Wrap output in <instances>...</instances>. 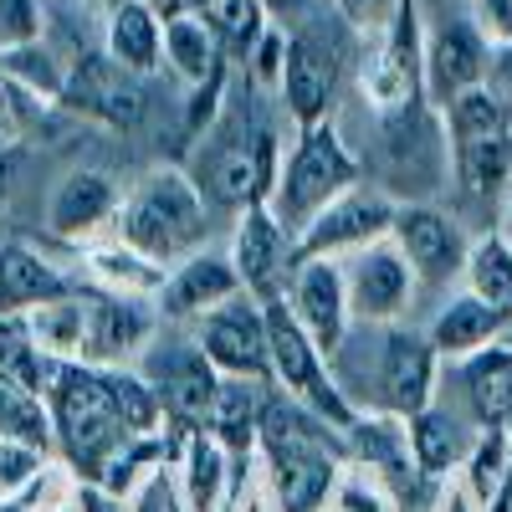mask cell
Wrapping results in <instances>:
<instances>
[{
    "label": "cell",
    "mask_w": 512,
    "mask_h": 512,
    "mask_svg": "<svg viewBox=\"0 0 512 512\" xmlns=\"http://www.w3.org/2000/svg\"><path fill=\"white\" fill-rule=\"evenodd\" d=\"M256 451H262L277 512H323L344 477V431H333L287 390L267 395Z\"/></svg>",
    "instance_id": "1"
},
{
    "label": "cell",
    "mask_w": 512,
    "mask_h": 512,
    "mask_svg": "<svg viewBox=\"0 0 512 512\" xmlns=\"http://www.w3.org/2000/svg\"><path fill=\"white\" fill-rule=\"evenodd\" d=\"M47 410H52V431L67 446V461L82 472V482H98L103 466L139 436H128V425L113 405L108 390V369L103 364H62L52 359L47 369Z\"/></svg>",
    "instance_id": "2"
},
{
    "label": "cell",
    "mask_w": 512,
    "mask_h": 512,
    "mask_svg": "<svg viewBox=\"0 0 512 512\" xmlns=\"http://www.w3.org/2000/svg\"><path fill=\"white\" fill-rule=\"evenodd\" d=\"M118 241L144 251L159 267L195 256L205 241V190L195 185L190 169L154 164L118 210Z\"/></svg>",
    "instance_id": "3"
},
{
    "label": "cell",
    "mask_w": 512,
    "mask_h": 512,
    "mask_svg": "<svg viewBox=\"0 0 512 512\" xmlns=\"http://www.w3.org/2000/svg\"><path fill=\"white\" fill-rule=\"evenodd\" d=\"M354 185H364V164L359 154L344 144V134L328 123L308 128V134H297L292 154L282 159V175H277V190L267 200V210L292 231V241L308 231V221H318L323 210L349 195Z\"/></svg>",
    "instance_id": "4"
},
{
    "label": "cell",
    "mask_w": 512,
    "mask_h": 512,
    "mask_svg": "<svg viewBox=\"0 0 512 512\" xmlns=\"http://www.w3.org/2000/svg\"><path fill=\"white\" fill-rule=\"evenodd\" d=\"M436 369L441 354L431 349V338L390 323L379 333V349H374V390H369V410L379 415H395V420H415L420 410L436 405Z\"/></svg>",
    "instance_id": "5"
},
{
    "label": "cell",
    "mask_w": 512,
    "mask_h": 512,
    "mask_svg": "<svg viewBox=\"0 0 512 512\" xmlns=\"http://www.w3.org/2000/svg\"><path fill=\"white\" fill-rule=\"evenodd\" d=\"M425 98V31H420V6L400 0L395 21L384 26L374 57L364 62V103L379 118H400Z\"/></svg>",
    "instance_id": "6"
},
{
    "label": "cell",
    "mask_w": 512,
    "mask_h": 512,
    "mask_svg": "<svg viewBox=\"0 0 512 512\" xmlns=\"http://www.w3.org/2000/svg\"><path fill=\"white\" fill-rule=\"evenodd\" d=\"M344 287H349V318L364 328H390L410 313L415 303V267L405 262V251L395 236H384L354 256H344Z\"/></svg>",
    "instance_id": "7"
},
{
    "label": "cell",
    "mask_w": 512,
    "mask_h": 512,
    "mask_svg": "<svg viewBox=\"0 0 512 512\" xmlns=\"http://www.w3.org/2000/svg\"><path fill=\"white\" fill-rule=\"evenodd\" d=\"M395 200L379 195L369 185H354L349 195H338L318 221H308V231L297 236V262H323V256H333V262H344V256L374 246L395 231Z\"/></svg>",
    "instance_id": "8"
},
{
    "label": "cell",
    "mask_w": 512,
    "mask_h": 512,
    "mask_svg": "<svg viewBox=\"0 0 512 512\" xmlns=\"http://www.w3.org/2000/svg\"><path fill=\"white\" fill-rule=\"evenodd\" d=\"M139 374L154 384L164 415L175 420V425H185V431H205L210 410H216V400H221V384H226V374L205 359L200 344L149 349V359H144Z\"/></svg>",
    "instance_id": "9"
},
{
    "label": "cell",
    "mask_w": 512,
    "mask_h": 512,
    "mask_svg": "<svg viewBox=\"0 0 512 512\" xmlns=\"http://www.w3.org/2000/svg\"><path fill=\"white\" fill-rule=\"evenodd\" d=\"M195 344L205 349V359L216 364L226 379H272V344H267V308L256 303L251 292L231 297L226 308L200 318V338Z\"/></svg>",
    "instance_id": "10"
},
{
    "label": "cell",
    "mask_w": 512,
    "mask_h": 512,
    "mask_svg": "<svg viewBox=\"0 0 512 512\" xmlns=\"http://www.w3.org/2000/svg\"><path fill=\"white\" fill-rule=\"evenodd\" d=\"M390 236L405 251V262L415 267L420 287H451V282L466 277L472 236H466L461 221L446 216V210H436V205H400Z\"/></svg>",
    "instance_id": "11"
},
{
    "label": "cell",
    "mask_w": 512,
    "mask_h": 512,
    "mask_svg": "<svg viewBox=\"0 0 512 512\" xmlns=\"http://www.w3.org/2000/svg\"><path fill=\"white\" fill-rule=\"evenodd\" d=\"M287 308L292 318L303 323V333L318 344V354L333 364L338 354H344V338H349V287H344V262H333V256H323V262H297L292 282H287Z\"/></svg>",
    "instance_id": "12"
},
{
    "label": "cell",
    "mask_w": 512,
    "mask_h": 512,
    "mask_svg": "<svg viewBox=\"0 0 512 512\" xmlns=\"http://www.w3.org/2000/svg\"><path fill=\"white\" fill-rule=\"evenodd\" d=\"M231 262L241 272V287L256 297V303H267V297L287 292V282L297 272V241L267 205H246L236 216Z\"/></svg>",
    "instance_id": "13"
},
{
    "label": "cell",
    "mask_w": 512,
    "mask_h": 512,
    "mask_svg": "<svg viewBox=\"0 0 512 512\" xmlns=\"http://www.w3.org/2000/svg\"><path fill=\"white\" fill-rule=\"evenodd\" d=\"M62 108L93 118L103 128H134L144 118V88L139 77L118 67L108 52L98 57H77L67 67V93H62Z\"/></svg>",
    "instance_id": "14"
},
{
    "label": "cell",
    "mask_w": 512,
    "mask_h": 512,
    "mask_svg": "<svg viewBox=\"0 0 512 512\" xmlns=\"http://www.w3.org/2000/svg\"><path fill=\"white\" fill-rule=\"evenodd\" d=\"M282 103L297 123V134H308V128L328 123L333 113V98H338V57L328 41L297 31L287 36V67H282Z\"/></svg>",
    "instance_id": "15"
},
{
    "label": "cell",
    "mask_w": 512,
    "mask_h": 512,
    "mask_svg": "<svg viewBox=\"0 0 512 512\" xmlns=\"http://www.w3.org/2000/svg\"><path fill=\"white\" fill-rule=\"evenodd\" d=\"M487 62H492V41L472 21L441 26L436 36H425V98H431L436 108H446L461 93L482 88Z\"/></svg>",
    "instance_id": "16"
},
{
    "label": "cell",
    "mask_w": 512,
    "mask_h": 512,
    "mask_svg": "<svg viewBox=\"0 0 512 512\" xmlns=\"http://www.w3.org/2000/svg\"><path fill=\"white\" fill-rule=\"evenodd\" d=\"M241 292L246 287H241V272H236L231 256L195 251V256H185V262L169 267V282L154 297V308H159V318H205V313L226 308L231 297H241Z\"/></svg>",
    "instance_id": "17"
},
{
    "label": "cell",
    "mask_w": 512,
    "mask_h": 512,
    "mask_svg": "<svg viewBox=\"0 0 512 512\" xmlns=\"http://www.w3.org/2000/svg\"><path fill=\"white\" fill-rule=\"evenodd\" d=\"M118 210H123V195L103 169H72L47 205V231L62 241H88L108 221H118Z\"/></svg>",
    "instance_id": "18"
},
{
    "label": "cell",
    "mask_w": 512,
    "mask_h": 512,
    "mask_svg": "<svg viewBox=\"0 0 512 512\" xmlns=\"http://www.w3.org/2000/svg\"><path fill=\"white\" fill-rule=\"evenodd\" d=\"M67 292H77V287L62 267H52L36 246L0 236V313H31L41 303H57Z\"/></svg>",
    "instance_id": "19"
},
{
    "label": "cell",
    "mask_w": 512,
    "mask_h": 512,
    "mask_svg": "<svg viewBox=\"0 0 512 512\" xmlns=\"http://www.w3.org/2000/svg\"><path fill=\"white\" fill-rule=\"evenodd\" d=\"M507 328H512V318L497 313L492 303H482L477 292H451L425 338H431V349H436L441 359L461 364V359L482 354L487 344H497V338H507Z\"/></svg>",
    "instance_id": "20"
},
{
    "label": "cell",
    "mask_w": 512,
    "mask_h": 512,
    "mask_svg": "<svg viewBox=\"0 0 512 512\" xmlns=\"http://www.w3.org/2000/svg\"><path fill=\"white\" fill-rule=\"evenodd\" d=\"M93 303V364H123V354L149 349L159 308L149 297H118V292H88Z\"/></svg>",
    "instance_id": "21"
},
{
    "label": "cell",
    "mask_w": 512,
    "mask_h": 512,
    "mask_svg": "<svg viewBox=\"0 0 512 512\" xmlns=\"http://www.w3.org/2000/svg\"><path fill=\"white\" fill-rule=\"evenodd\" d=\"M461 395L477 431H512V344L507 338L461 359Z\"/></svg>",
    "instance_id": "22"
},
{
    "label": "cell",
    "mask_w": 512,
    "mask_h": 512,
    "mask_svg": "<svg viewBox=\"0 0 512 512\" xmlns=\"http://www.w3.org/2000/svg\"><path fill=\"white\" fill-rule=\"evenodd\" d=\"M405 431H410V456H415L425 482L461 472L466 456H472V446H477V436H482V431H466V420L441 410V405H431V410H420L415 420H405Z\"/></svg>",
    "instance_id": "23"
},
{
    "label": "cell",
    "mask_w": 512,
    "mask_h": 512,
    "mask_svg": "<svg viewBox=\"0 0 512 512\" xmlns=\"http://www.w3.org/2000/svg\"><path fill=\"white\" fill-rule=\"evenodd\" d=\"M31 318V333H36V349L47 359H62V364H93V303L88 292H67L57 303H41L26 313Z\"/></svg>",
    "instance_id": "24"
},
{
    "label": "cell",
    "mask_w": 512,
    "mask_h": 512,
    "mask_svg": "<svg viewBox=\"0 0 512 512\" xmlns=\"http://www.w3.org/2000/svg\"><path fill=\"white\" fill-rule=\"evenodd\" d=\"M164 62L195 93L210 88L216 77H226V47H221L216 31H210L195 11L164 16Z\"/></svg>",
    "instance_id": "25"
},
{
    "label": "cell",
    "mask_w": 512,
    "mask_h": 512,
    "mask_svg": "<svg viewBox=\"0 0 512 512\" xmlns=\"http://www.w3.org/2000/svg\"><path fill=\"white\" fill-rule=\"evenodd\" d=\"M103 52H108L118 67H128L134 77H149V72L164 62V16L149 11L144 0H123L118 11H108Z\"/></svg>",
    "instance_id": "26"
},
{
    "label": "cell",
    "mask_w": 512,
    "mask_h": 512,
    "mask_svg": "<svg viewBox=\"0 0 512 512\" xmlns=\"http://www.w3.org/2000/svg\"><path fill=\"white\" fill-rule=\"evenodd\" d=\"M82 267H88V277L98 282V292L149 297V303H154V297L164 292V282H169V267L149 262L144 251L123 246V241H113V246H88V251H82Z\"/></svg>",
    "instance_id": "27"
},
{
    "label": "cell",
    "mask_w": 512,
    "mask_h": 512,
    "mask_svg": "<svg viewBox=\"0 0 512 512\" xmlns=\"http://www.w3.org/2000/svg\"><path fill=\"white\" fill-rule=\"evenodd\" d=\"M451 169H456V185L466 200H477V205L507 200L512 195V134L451 144Z\"/></svg>",
    "instance_id": "28"
},
{
    "label": "cell",
    "mask_w": 512,
    "mask_h": 512,
    "mask_svg": "<svg viewBox=\"0 0 512 512\" xmlns=\"http://www.w3.org/2000/svg\"><path fill=\"white\" fill-rule=\"evenodd\" d=\"M226 466H231V451L210 431L185 436V502H190V512H221L236 502V482Z\"/></svg>",
    "instance_id": "29"
},
{
    "label": "cell",
    "mask_w": 512,
    "mask_h": 512,
    "mask_svg": "<svg viewBox=\"0 0 512 512\" xmlns=\"http://www.w3.org/2000/svg\"><path fill=\"white\" fill-rule=\"evenodd\" d=\"M262 405H267V384H256V379H226L216 410H210V420H205V431L216 436L231 456H251L256 451V436H262Z\"/></svg>",
    "instance_id": "30"
},
{
    "label": "cell",
    "mask_w": 512,
    "mask_h": 512,
    "mask_svg": "<svg viewBox=\"0 0 512 512\" xmlns=\"http://www.w3.org/2000/svg\"><path fill=\"white\" fill-rule=\"evenodd\" d=\"M441 113H446V139L451 144H477V139L512 134V103L492 88V82H482V88H472V93H461Z\"/></svg>",
    "instance_id": "31"
},
{
    "label": "cell",
    "mask_w": 512,
    "mask_h": 512,
    "mask_svg": "<svg viewBox=\"0 0 512 512\" xmlns=\"http://www.w3.org/2000/svg\"><path fill=\"white\" fill-rule=\"evenodd\" d=\"M195 16L216 31V41L226 47V57H241V62H251L256 41L272 31L262 0H195Z\"/></svg>",
    "instance_id": "32"
},
{
    "label": "cell",
    "mask_w": 512,
    "mask_h": 512,
    "mask_svg": "<svg viewBox=\"0 0 512 512\" xmlns=\"http://www.w3.org/2000/svg\"><path fill=\"white\" fill-rule=\"evenodd\" d=\"M466 292H477L482 303L512 318V241L502 231H487L466 251Z\"/></svg>",
    "instance_id": "33"
},
{
    "label": "cell",
    "mask_w": 512,
    "mask_h": 512,
    "mask_svg": "<svg viewBox=\"0 0 512 512\" xmlns=\"http://www.w3.org/2000/svg\"><path fill=\"white\" fill-rule=\"evenodd\" d=\"M52 410H47V395H36L31 384L11 379L0 369V441H26V446H52Z\"/></svg>",
    "instance_id": "34"
},
{
    "label": "cell",
    "mask_w": 512,
    "mask_h": 512,
    "mask_svg": "<svg viewBox=\"0 0 512 512\" xmlns=\"http://www.w3.org/2000/svg\"><path fill=\"white\" fill-rule=\"evenodd\" d=\"M0 77L16 82L31 103H62V93H67V67H57V57L41 47V41L16 47V52H0Z\"/></svg>",
    "instance_id": "35"
},
{
    "label": "cell",
    "mask_w": 512,
    "mask_h": 512,
    "mask_svg": "<svg viewBox=\"0 0 512 512\" xmlns=\"http://www.w3.org/2000/svg\"><path fill=\"white\" fill-rule=\"evenodd\" d=\"M507 472H512V431H482L472 456H466V466H461V487L472 492V502L487 512V502L497 497Z\"/></svg>",
    "instance_id": "36"
},
{
    "label": "cell",
    "mask_w": 512,
    "mask_h": 512,
    "mask_svg": "<svg viewBox=\"0 0 512 512\" xmlns=\"http://www.w3.org/2000/svg\"><path fill=\"white\" fill-rule=\"evenodd\" d=\"M47 482V451L26 441H0V502H16Z\"/></svg>",
    "instance_id": "37"
},
{
    "label": "cell",
    "mask_w": 512,
    "mask_h": 512,
    "mask_svg": "<svg viewBox=\"0 0 512 512\" xmlns=\"http://www.w3.org/2000/svg\"><path fill=\"white\" fill-rule=\"evenodd\" d=\"M41 41V0H0V52Z\"/></svg>",
    "instance_id": "38"
},
{
    "label": "cell",
    "mask_w": 512,
    "mask_h": 512,
    "mask_svg": "<svg viewBox=\"0 0 512 512\" xmlns=\"http://www.w3.org/2000/svg\"><path fill=\"white\" fill-rule=\"evenodd\" d=\"M333 11L359 36H384V26H390L395 11H400V0H333Z\"/></svg>",
    "instance_id": "39"
},
{
    "label": "cell",
    "mask_w": 512,
    "mask_h": 512,
    "mask_svg": "<svg viewBox=\"0 0 512 512\" xmlns=\"http://www.w3.org/2000/svg\"><path fill=\"white\" fill-rule=\"evenodd\" d=\"M282 67H287V36L272 26L262 41H256L251 72H256V82H267V88H282Z\"/></svg>",
    "instance_id": "40"
},
{
    "label": "cell",
    "mask_w": 512,
    "mask_h": 512,
    "mask_svg": "<svg viewBox=\"0 0 512 512\" xmlns=\"http://www.w3.org/2000/svg\"><path fill=\"white\" fill-rule=\"evenodd\" d=\"M472 26L492 47H512V0H472Z\"/></svg>",
    "instance_id": "41"
},
{
    "label": "cell",
    "mask_w": 512,
    "mask_h": 512,
    "mask_svg": "<svg viewBox=\"0 0 512 512\" xmlns=\"http://www.w3.org/2000/svg\"><path fill=\"white\" fill-rule=\"evenodd\" d=\"M123 507H128V497H113L98 482H77V492L67 502V512H123Z\"/></svg>",
    "instance_id": "42"
},
{
    "label": "cell",
    "mask_w": 512,
    "mask_h": 512,
    "mask_svg": "<svg viewBox=\"0 0 512 512\" xmlns=\"http://www.w3.org/2000/svg\"><path fill=\"white\" fill-rule=\"evenodd\" d=\"M134 512H175V487L164 482V466L154 477H144V487L134 497Z\"/></svg>",
    "instance_id": "43"
},
{
    "label": "cell",
    "mask_w": 512,
    "mask_h": 512,
    "mask_svg": "<svg viewBox=\"0 0 512 512\" xmlns=\"http://www.w3.org/2000/svg\"><path fill=\"white\" fill-rule=\"evenodd\" d=\"M338 507H344V512H390V507H384V497L369 487H344V497H338Z\"/></svg>",
    "instance_id": "44"
},
{
    "label": "cell",
    "mask_w": 512,
    "mask_h": 512,
    "mask_svg": "<svg viewBox=\"0 0 512 512\" xmlns=\"http://www.w3.org/2000/svg\"><path fill=\"white\" fill-rule=\"evenodd\" d=\"M11 185H16V154H11V144H0V205H6Z\"/></svg>",
    "instance_id": "45"
},
{
    "label": "cell",
    "mask_w": 512,
    "mask_h": 512,
    "mask_svg": "<svg viewBox=\"0 0 512 512\" xmlns=\"http://www.w3.org/2000/svg\"><path fill=\"white\" fill-rule=\"evenodd\" d=\"M144 6L159 16H180V11H195V0H144Z\"/></svg>",
    "instance_id": "46"
},
{
    "label": "cell",
    "mask_w": 512,
    "mask_h": 512,
    "mask_svg": "<svg viewBox=\"0 0 512 512\" xmlns=\"http://www.w3.org/2000/svg\"><path fill=\"white\" fill-rule=\"evenodd\" d=\"M502 236L512 241V195H507V210H502Z\"/></svg>",
    "instance_id": "47"
},
{
    "label": "cell",
    "mask_w": 512,
    "mask_h": 512,
    "mask_svg": "<svg viewBox=\"0 0 512 512\" xmlns=\"http://www.w3.org/2000/svg\"><path fill=\"white\" fill-rule=\"evenodd\" d=\"M507 344H512V328H507Z\"/></svg>",
    "instance_id": "48"
}]
</instances>
